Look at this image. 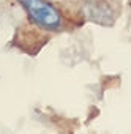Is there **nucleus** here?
Segmentation results:
<instances>
[{"instance_id":"f257e3e1","label":"nucleus","mask_w":131,"mask_h":134,"mask_svg":"<svg viewBox=\"0 0 131 134\" xmlns=\"http://www.w3.org/2000/svg\"><path fill=\"white\" fill-rule=\"evenodd\" d=\"M25 11L30 22L49 32H58L63 27L62 13L47 0H16Z\"/></svg>"}]
</instances>
